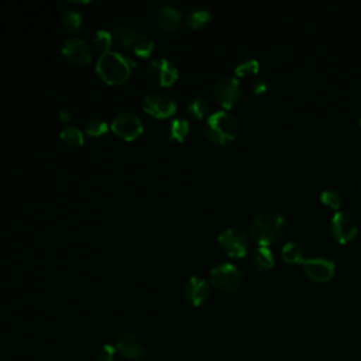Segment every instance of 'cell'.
I'll use <instances>...</instances> for the list:
<instances>
[{
	"label": "cell",
	"instance_id": "603a6c76",
	"mask_svg": "<svg viewBox=\"0 0 361 361\" xmlns=\"http://www.w3.org/2000/svg\"><path fill=\"white\" fill-rule=\"evenodd\" d=\"M59 138L69 147H79L85 141V134L78 126L65 124L59 131Z\"/></svg>",
	"mask_w": 361,
	"mask_h": 361
},
{
	"label": "cell",
	"instance_id": "2e32d148",
	"mask_svg": "<svg viewBox=\"0 0 361 361\" xmlns=\"http://www.w3.org/2000/svg\"><path fill=\"white\" fill-rule=\"evenodd\" d=\"M268 80L264 76H255L248 86V93L244 100V111L255 113L265 102L268 92Z\"/></svg>",
	"mask_w": 361,
	"mask_h": 361
},
{
	"label": "cell",
	"instance_id": "5bb4252c",
	"mask_svg": "<svg viewBox=\"0 0 361 361\" xmlns=\"http://www.w3.org/2000/svg\"><path fill=\"white\" fill-rule=\"evenodd\" d=\"M182 295L186 302H189L193 306H199L209 298L210 285L206 278L200 275H192L185 281Z\"/></svg>",
	"mask_w": 361,
	"mask_h": 361
},
{
	"label": "cell",
	"instance_id": "44dd1931",
	"mask_svg": "<svg viewBox=\"0 0 361 361\" xmlns=\"http://www.w3.org/2000/svg\"><path fill=\"white\" fill-rule=\"evenodd\" d=\"M251 262L252 265L262 271V269H268L274 265L275 258H274V252L267 247V245H261L258 244L257 248H254L252 254H251Z\"/></svg>",
	"mask_w": 361,
	"mask_h": 361
},
{
	"label": "cell",
	"instance_id": "cb8c5ba5",
	"mask_svg": "<svg viewBox=\"0 0 361 361\" xmlns=\"http://www.w3.org/2000/svg\"><path fill=\"white\" fill-rule=\"evenodd\" d=\"M281 255L286 262H303L305 261V247L298 241H286L282 245Z\"/></svg>",
	"mask_w": 361,
	"mask_h": 361
},
{
	"label": "cell",
	"instance_id": "4316f807",
	"mask_svg": "<svg viewBox=\"0 0 361 361\" xmlns=\"http://www.w3.org/2000/svg\"><path fill=\"white\" fill-rule=\"evenodd\" d=\"M133 51L135 55H138L141 58L149 56L151 52L154 51V39L149 35L140 32L133 44Z\"/></svg>",
	"mask_w": 361,
	"mask_h": 361
},
{
	"label": "cell",
	"instance_id": "d6986e66",
	"mask_svg": "<svg viewBox=\"0 0 361 361\" xmlns=\"http://www.w3.org/2000/svg\"><path fill=\"white\" fill-rule=\"evenodd\" d=\"M186 111L193 120H204L210 116L212 106L209 100L203 96H195L192 97L186 104Z\"/></svg>",
	"mask_w": 361,
	"mask_h": 361
},
{
	"label": "cell",
	"instance_id": "7402d4cb",
	"mask_svg": "<svg viewBox=\"0 0 361 361\" xmlns=\"http://www.w3.org/2000/svg\"><path fill=\"white\" fill-rule=\"evenodd\" d=\"M190 131V124L185 117H173L166 127L168 137L173 141H183Z\"/></svg>",
	"mask_w": 361,
	"mask_h": 361
},
{
	"label": "cell",
	"instance_id": "30bf717a",
	"mask_svg": "<svg viewBox=\"0 0 361 361\" xmlns=\"http://www.w3.org/2000/svg\"><path fill=\"white\" fill-rule=\"evenodd\" d=\"M213 96L224 109L233 107L241 97L240 80L230 75L219 78L213 86Z\"/></svg>",
	"mask_w": 361,
	"mask_h": 361
},
{
	"label": "cell",
	"instance_id": "e0dca14e",
	"mask_svg": "<svg viewBox=\"0 0 361 361\" xmlns=\"http://www.w3.org/2000/svg\"><path fill=\"white\" fill-rule=\"evenodd\" d=\"M110 31L113 35V41L120 44L121 47H133L135 38L140 34L138 27L128 20L117 21Z\"/></svg>",
	"mask_w": 361,
	"mask_h": 361
},
{
	"label": "cell",
	"instance_id": "7c38bea8",
	"mask_svg": "<svg viewBox=\"0 0 361 361\" xmlns=\"http://www.w3.org/2000/svg\"><path fill=\"white\" fill-rule=\"evenodd\" d=\"M116 350L128 360H141L145 357V347L141 338L131 330H121L116 337Z\"/></svg>",
	"mask_w": 361,
	"mask_h": 361
},
{
	"label": "cell",
	"instance_id": "6da1fadb",
	"mask_svg": "<svg viewBox=\"0 0 361 361\" xmlns=\"http://www.w3.org/2000/svg\"><path fill=\"white\" fill-rule=\"evenodd\" d=\"M283 213L271 206L259 209L250 221V234L261 245H268L278 240L285 230Z\"/></svg>",
	"mask_w": 361,
	"mask_h": 361
},
{
	"label": "cell",
	"instance_id": "7a4b0ae2",
	"mask_svg": "<svg viewBox=\"0 0 361 361\" xmlns=\"http://www.w3.org/2000/svg\"><path fill=\"white\" fill-rule=\"evenodd\" d=\"M135 61L118 51H107L96 61V72L109 85L126 83L135 71Z\"/></svg>",
	"mask_w": 361,
	"mask_h": 361
},
{
	"label": "cell",
	"instance_id": "f546056e",
	"mask_svg": "<svg viewBox=\"0 0 361 361\" xmlns=\"http://www.w3.org/2000/svg\"><path fill=\"white\" fill-rule=\"evenodd\" d=\"M116 347L111 344H103L94 354V361H114Z\"/></svg>",
	"mask_w": 361,
	"mask_h": 361
},
{
	"label": "cell",
	"instance_id": "5b68a950",
	"mask_svg": "<svg viewBox=\"0 0 361 361\" xmlns=\"http://www.w3.org/2000/svg\"><path fill=\"white\" fill-rule=\"evenodd\" d=\"M142 110L155 118L172 117L176 113V102L172 94L162 90H148L142 96Z\"/></svg>",
	"mask_w": 361,
	"mask_h": 361
},
{
	"label": "cell",
	"instance_id": "9c48e42d",
	"mask_svg": "<svg viewBox=\"0 0 361 361\" xmlns=\"http://www.w3.org/2000/svg\"><path fill=\"white\" fill-rule=\"evenodd\" d=\"M358 231L357 217L348 210H337L330 219V233L331 235L340 241L347 243Z\"/></svg>",
	"mask_w": 361,
	"mask_h": 361
},
{
	"label": "cell",
	"instance_id": "ac0fdd59",
	"mask_svg": "<svg viewBox=\"0 0 361 361\" xmlns=\"http://www.w3.org/2000/svg\"><path fill=\"white\" fill-rule=\"evenodd\" d=\"M212 10L204 6V4H196L193 7H190L188 11H186V16H185V23L188 27L190 28H203L204 25H207L212 20Z\"/></svg>",
	"mask_w": 361,
	"mask_h": 361
},
{
	"label": "cell",
	"instance_id": "4fadbf2b",
	"mask_svg": "<svg viewBox=\"0 0 361 361\" xmlns=\"http://www.w3.org/2000/svg\"><path fill=\"white\" fill-rule=\"evenodd\" d=\"M303 264V271L305 274L316 281V282H324L329 281L334 272V261L330 257L326 255H316V257H309L305 258Z\"/></svg>",
	"mask_w": 361,
	"mask_h": 361
},
{
	"label": "cell",
	"instance_id": "8992f818",
	"mask_svg": "<svg viewBox=\"0 0 361 361\" xmlns=\"http://www.w3.org/2000/svg\"><path fill=\"white\" fill-rule=\"evenodd\" d=\"M145 76L157 86H171L179 76L176 65L165 58H154L145 66Z\"/></svg>",
	"mask_w": 361,
	"mask_h": 361
},
{
	"label": "cell",
	"instance_id": "d6a6232c",
	"mask_svg": "<svg viewBox=\"0 0 361 361\" xmlns=\"http://www.w3.org/2000/svg\"><path fill=\"white\" fill-rule=\"evenodd\" d=\"M360 124H361V116H360Z\"/></svg>",
	"mask_w": 361,
	"mask_h": 361
},
{
	"label": "cell",
	"instance_id": "d4e9b609",
	"mask_svg": "<svg viewBox=\"0 0 361 361\" xmlns=\"http://www.w3.org/2000/svg\"><path fill=\"white\" fill-rule=\"evenodd\" d=\"M259 68V62L257 61V58L254 56H244L241 58L235 66H234V72L237 76L240 78H245V76H252L258 72Z\"/></svg>",
	"mask_w": 361,
	"mask_h": 361
},
{
	"label": "cell",
	"instance_id": "484cf974",
	"mask_svg": "<svg viewBox=\"0 0 361 361\" xmlns=\"http://www.w3.org/2000/svg\"><path fill=\"white\" fill-rule=\"evenodd\" d=\"M113 35H111V31L110 30H104V28H100L97 30L94 34H93V38H92V45L94 47V49L100 51L102 54L110 51V47L113 45Z\"/></svg>",
	"mask_w": 361,
	"mask_h": 361
},
{
	"label": "cell",
	"instance_id": "277c9868",
	"mask_svg": "<svg viewBox=\"0 0 361 361\" xmlns=\"http://www.w3.org/2000/svg\"><path fill=\"white\" fill-rule=\"evenodd\" d=\"M210 282L221 292H233L243 285L244 272L230 261L217 262L210 269Z\"/></svg>",
	"mask_w": 361,
	"mask_h": 361
},
{
	"label": "cell",
	"instance_id": "4dcf8cb0",
	"mask_svg": "<svg viewBox=\"0 0 361 361\" xmlns=\"http://www.w3.org/2000/svg\"><path fill=\"white\" fill-rule=\"evenodd\" d=\"M58 117H59V120L62 121V123H69V120H71V117H72V114H71V111L68 110V109H59V111H58Z\"/></svg>",
	"mask_w": 361,
	"mask_h": 361
},
{
	"label": "cell",
	"instance_id": "8fae6325",
	"mask_svg": "<svg viewBox=\"0 0 361 361\" xmlns=\"http://www.w3.org/2000/svg\"><path fill=\"white\" fill-rule=\"evenodd\" d=\"M61 52L73 65H86L93 59V49L85 38L69 37L62 41Z\"/></svg>",
	"mask_w": 361,
	"mask_h": 361
},
{
	"label": "cell",
	"instance_id": "ffe728a7",
	"mask_svg": "<svg viewBox=\"0 0 361 361\" xmlns=\"http://www.w3.org/2000/svg\"><path fill=\"white\" fill-rule=\"evenodd\" d=\"M59 20H61V25L69 32H78L83 27V16L78 8H73V7H68L62 10Z\"/></svg>",
	"mask_w": 361,
	"mask_h": 361
},
{
	"label": "cell",
	"instance_id": "9a60e30c",
	"mask_svg": "<svg viewBox=\"0 0 361 361\" xmlns=\"http://www.w3.org/2000/svg\"><path fill=\"white\" fill-rule=\"evenodd\" d=\"M155 27L164 32H172L179 28L182 23L180 11L172 4H161L152 13Z\"/></svg>",
	"mask_w": 361,
	"mask_h": 361
},
{
	"label": "cell",
	"instance_id": "3957f363",
	"mask_svg": "<svg viewBox=\"0 0 361 361\" xmlns=\"http://www.w3.org/2000/svg\"><path fill=\"white\" fill-rule=\"evenodd\" d=\"M238 118L227 109L216 110L206 118L203 130L207 140L216 145L231 142L238 134Z\"/></svg>",
	"mask_w": 361,
	"mask_h": 361
},
{
	"label": "cell",
	"instance_id": "83f0119b",
	"mask_svg": "<svg viewBox=\"0 0 361 361\" xmlns=\"http://www.w3.org/2000/svg\"><path fill=\"white\" fill-rule=\"evenodd\" d=\"M109 131V124L102 117H92L85 124V133L90 137H103Z\"/></svg>",
	"mask_w": 361,
	"mask_h": 361
},
{
	"label": "cell",
	"instance_id": "ba28073f",
	"mask_svg": "<svg viewBox=\"0 0 361 361\" xmlns=\"http://www.w3.org/2000/svg\"><path fill=\"white\" fill-rule=\"evenodd\" d=\"M217 241L224 252L231 257H243L250 250V241L245 233L237 227H226L219 235Z\"/></svg>",
	"mask_w": 361,
	"mask_h": 361
},
{
	"label": "cell",
	"instance_id": "1f68e13d",
	"mask_svg": "<svg viewBox=\"0 0 361 361\" xmlns=\"http://www.w3.org/2000/svg\"><path fill=\"white\" fill-rule=\"evenodd\" d=\"M360 192H361V179H360Z\"/></svg>",
	"mask_w": 361,
	"mask_h": 361
},
{
	"label": "cell",
	"instance_id": "52a82bcc",
	"mask_svg": "<svg viewBox=\"0 0 361 361\" xmlns=\"http://www.w3.org/2000/svg\"><path fill=\"white\" fill-rule=\"evenodd\" d=\"M110 128L116 135H118L123 140H134L142 133L144 124L137 113L123 110L111 118Z\"/></svg>",
	"mask_w": 361,
	"mask_h": 361
},
{
	"label": "cell",
	"instance_id": "f1b7e54d",
	"mask_svg": "<svg viewBox=\"0 0 361 361\" xmlns=\"http://www.w3.org/2000/svg\"><path fill=\"white\" fill-rule=\"evenodd\" d=\"M320 200L331 209H338L343 203V195L337 188H326L320 192Z\"/></svg>",
	"mask_w": 361,
	"mask_h": 361
}]
</instances>
